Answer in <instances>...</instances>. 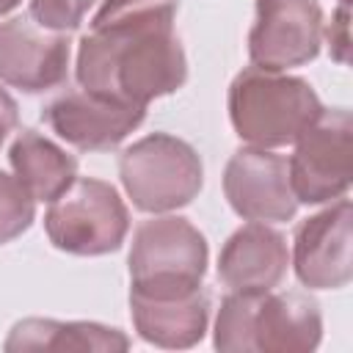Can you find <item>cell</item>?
<instances>
[{"label": "cell", "instance_id": "obj_17", "mask_svg": "<svg viewBox=\"0 0 353 353\" xmlns=\"http://www.w3.org/2000/svg\"><path fill=\"white\" fill-rule=\"evenodd\" d=\"M36 215V199L25 190V185L0 171V245L19 237Z\"/></svg>", "mask_w": 353, "mask_h": 353}, {"label": "cell", "instance_id": "obj_16", "mask_svg": "<svg viewBox=\"0 0 353 353\" xmlns=\"http://www.w3.org/2000/svg\"><path fill=\"white\" fill-rule=\"evenodd\" d=\"M6 350L17 353H30V350H127L130 339L119 328H108L99 323H61V320H41V317H28L19 320L6 345Z\"/></svg>", "mask_w": 353, "mask_h": 353}, {"label": "cell", "instance_id": "obj_20", "mask_svg": "<svg viewBox=\"0 0 353 353\" xmlns=\"http://www.w3.org/2000/svg\"><path fill=\"white\" fill-rule=\"evenodd\" d=\"M17 121H19V108H17L14 97L6 88H0V143L14 132Z\"/></svg>", "mask_w": 353, "mask_h": 353}, {"label": "cell", "instance_id": "obj_13", "mask_svg": "<svg viewBox=\"0 0 353 353\" xmlns=\"http://www.w3.org/2000/svg\"><path fill=\"white\" fill-rule=\"evenodd\" d=\"M290 265L287 240L273 226L254 221L240 226L218 256V279L229 290L262 292L279 287Z\"/></svg>", "mask_w": 353, "mask_h": 353}, {"label": "cell", "instance_id": "obj_4", "mask_svg": "<svg viewBox=\"0 0 353 353\" xmlns=\"http://www.w3.org/2000/svg\"><path fill=\"white\" fill-rule=\"evenodd\" d=\"M204 270L207 240L190 221L160 215L135 229L130 248V292L149 298L188 295L201 287Z\"/></svg>", "mask_w": 353, "mask_h": 353}, {"label": "cell", "instance_id": "obj_22", "mask_svg": "<svg viewBox=\"0 0 353 353\" xmlns=\"http://www.w3.org/2000/svg\"><path fill=\"white\" fill-rule=\"evenodd\" d=\"M339 3H350V0H339Z\"/></svg>", "mask_w": 353, "mask_h": 353}, {"label": "cell", "instance_id": "obj_9", "mask_svg": "<svg viewBox=\"0 0 353 353\" xmlns=\"http://www.w3.org/2000/svg\"><path fill=\"white\" fill-rule=\"evenodd\" d=\"M292 265L312 290H339L353 279V207L345 196L298 223Z\"/></svg>", "mask_w": 353, "mask_h": 353}, {"label": "cell", "instance_id": "obj_18", "mask_svg": "<svg viewBox=\"0 0 353 353\" xmlns=\"http://www.w3.org/2000/svg\"><path fill=\"white\" fill-rule=\"evenodd\" d=\"M97 0H30V17L58 33H72L83 25Z\"/></svg>", "mask_w": 353, "mask_h": 353}, {"label": "cell", "instance_id": "obj_10", "mask_svg": "<svg viewBox=\"0 0 353 353\" xmlns=\"http://www.w3.org/2000/svg\"><path fill=\"white\" fill-rule=\"evenodd\" d=\"M72 41L69 33L39 25L30 14L0 22V80L39 94L66 80Z\"/></svg>", "mask_w": 353, "mask_h": 353}, {"label": "cell", "instance_id": "obj_3", "mask_svg": "<svg viewBox=\"0 0 353 353\" xmlns=\"http://www.w3.org/2000/svg\"><path fill=\"white\" fill-rule=\"evenodd\" d=\"M323 110L320 97L303 77L248 66L229 85V119L234 132L259 149H279Z\"/></svg>", "mask_w": 353, "mask_h": 353}, {"label": "cell", "instance_id": "obj_8", "mask_svg": "<svg viewBox=\"0 0 353 353\" xmlns=\"http://www.w3.org/2000/svg\"><path fill=\"white\" fill-rule=\"evenodd\" d=\"M248 58L259 69L284 72L317 58L323 8L317 0H256Z\"/></svg>", "mask_w": 353, "mask_h": 353}, {"label": "cell", "instance_id": "obj_14", "mask_svg": "<svg viewBox=\"0 0 353 353\" xmlns=\"http://www.w3.org/2000/svg\"><path fill=\"white\" fill-rule=\"evenodd\" d=\"M130 312L141 339L157 347H193L207 331L210 298L204 287L176 298H149L130 292Z\"/></svg>", "mask_w": 353, "mask_h": 353}, {"label": "cell", "instance_id": "obj_5", "mask_svg": "<svg viewBox=\"0 0 353 353\" xmlns=\"http://www.w3.org/2000/svg\"><path fill=\"white\" fill-rule=\"evenodd\" d=\"M119 176L132 204L157 215L190 204L201 190L204 168L188 141L152 132L121 152Z\"/></svg>", "mask_w": 353, "mask_h": 353}, {"label": "cell", "instance_id": "obj_11", "mask_svg": "<svg viewBox=\"0 0 353 353\" xmlns=\"http://www.w3.org/2000/svg\"><path fill=\"white\" fill-rule=\"evenodd\" d=\"M223 193L232 210L245 221H290L298 210L287 157L259 146H243L229 157Z\"/></svg>", "mask_w": 353, "mask_h": 353}, {"label": "cell", "instance_id": "obj_21", "mask_svg": "<svg viewBox=\"0 0 353 353\" xmlns=\"http://www.w3.org/2000/svg\"><path fill=\"white\" fill-rule=\"evenodd\" d=\"M17 3H19V0H0V17H3V14H8Z\"/></svg>", "mask_w": 353, "mask_h": 353}, {"label": "cell", "instance_id": "obj_15", "mask_svg": "<svg viewBox=\"0 0 353 353\" xmlns=\"http://www.w3.org/2000/svg\"><path fill=\"white\" fill-rule=\"evenodd\" d=\"M8 160L14 176L36 201L58 199L77 179V160L36 130H22L14 138Z\"/></svg>", "mask_w": 353, "mask_h": 353}, {"label": "cell", "instance_id": "obj_2", "mask_svg": "<svg viewBox=\"0 0 353 353\" xmlns=\"http://www.w3.org/2000/svg\"><path fill=\"white\" fill-rule=\"evenodd\" d=\"M320 336V309L303 292L232 290L215 320V347L226 353H309Z\"/></svg>", "mask_w": 353, "mask_h": 353}, {"label": "cell", "instance_id": "obj_12", "mask_svg": "<svg viewBox=\"0 0 353 353\" xmlns=\"http://www.w3.org/2000/svg\"><path fill=\"white\" fill-rule=\"evenodd\" d=\"M146 116L143 105H124L85 88H66L41 113L44 124L83 152L116 149Z\"/></svg>", "mask_w": 353, "mask_h": 353}, {"label": "cell", "instance_id": "obj_1", "mask_svg": "<svg viewBox=\"0 0 353 353\" xmlns=\"http://www.w3.org/2000/svg\"><path fill=\"white\" fill-rule=\"evenodd\" d=\"M179 0H102L77 47L80 88L149 105L188 80V61L174 30Z\"/></svg>", "mask_w": 353, "mask_h": 353}, {"label": "cell", "instance_id": "obj_7", "mask_svg": "<svg viewBox=\"0 0 353 353\" xmlns=\"http://www.w3.org/2000/svg\"><path fill=\"white\" fill-rule=\"evenodd\" d=\"M290 185L298 201L323 204L350 188L353 174V119L345 108L320 110L317 119L295 138L287 160Z\"/></svg>", "mask_w": 353, "mask_h": 353}, {"label": "cell", "instance_id": "obj_19", "mask_svg": "<svg viewBox=\"0 0 353 353\" xmlns=\"http://www.w3.org/2000/svg\"><path fill=\"white\" fill-rule=\"evenodd\" d=\"M350 14H347V3H339L336 11L331 14L328 22H323V36L328 41V52L336 63H347L350 61Z\"/></svg>", "mask_w": 353, "mask_h": 353}, {"label": "cell", "instance_id": "obj_6", "mask_svg": "<svg viewBox=\"0 0 353 353\" xmlns=\"http://www.w3.org/2000/svg\"><path fill=\"white\" fill-rule=\"evenodd\" d=\"M44 229L58 251L74 256H102L124 243L130 215L116 188L102 179H74L50 201Z\"/></svg>", "mask_w": 353, "mask_h": 353}]
</instances>
